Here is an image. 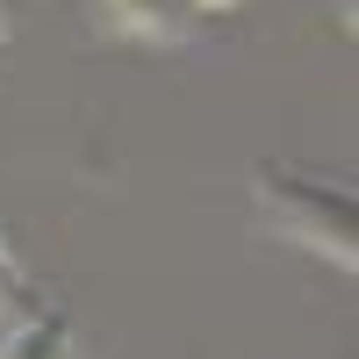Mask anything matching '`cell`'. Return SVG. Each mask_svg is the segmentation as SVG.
I'll return each mask as SVG.
<instances>
[{"instance_id": "obj_4", "label": "cell", "mask_w": 359, "mask_h": 359, "mask_svg": "<svg viewBox=\"0 0 359 359\" xmlns=\"http://www.w3.org/2000/svg\"><path fill=\"white\" fill-rule=\"evenodd\" d=\"M22 287V259L8 252V237H0V302H8V294Z\"/></svg>"}, {"instance_id": "obj_1", "label": "cell", "mask_w": 359, "mask_h": 359, "mask_svg": "<svg viewBox=\"0 0 359 359\" xmlns=\"http://www.w3.org/2000/svg\"><path fill=\"white\" fill-rule=\"evenodd\" d=\"M259 208L273 237H294L309 252H331L352 266V187L338 172H309V165H259Z\"/></svg>"}, {"instance_id": "obj_5", "label": "cell", "mask_w": 359, "mask_h": 359, "mask_svg": "<svg viewBox=\"0 0 359 359\" xmlns=\"http://www.w3.org/2000/svg\"><path fill=\"white\" fill-rule=\"evenodd\" d=\"M194 8H230V0H194Z\"/></svg>"}, {"instance_id": "obj_2", "label": "cell", "mask_w": 359, "mask_h": 359, "mask_svg": "<svg viewBox=\"0 0 359 359\" xmlns=\"http://www.w3.org/2000/svg\"><path fill=\"white\" fill-rule=\"evenodd\" d=\"M0 359H72V323L43 309V316H22L8 338H0Z\"/></svg>"}, {"instance_id": "obj_3", "label": "cell", "mask_w": 359, "mask_h": 359, "mask_svg": "<svg viewBox=\"0 0 359 359\" xmlns=\"http://www.w3.org/2000/svg\"><path fill=\"white\" fill-rule=\"evenodd\" d=\"M108 22H115V29H144V36H158V29H172V0H108Z\"/></svg>"}]
</instances>
